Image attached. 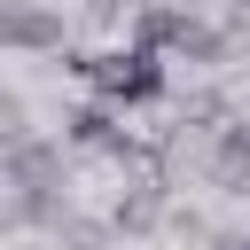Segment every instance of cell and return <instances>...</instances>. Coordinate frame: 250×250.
I'll return each instance as SVG.
<instances>
[{"mask_svg":"<svg viewBox=\"0 0 250 250\" xmlns=\"http://www.w3.org/2000/svg\"><path fill=\"white\" fill-rule=\"evenodd\" d=\"M0 31H8V47H23V55H62V16H47L39 0H8V16H0Z\"/></svg>","mask_w":250,"mask_h":250,"instance_id":"5b68a950","label":"cell"},{"mask_svg":"<svg viewBox=\"0 0 250 250\" xmlns=\"http://www.w3.org/2000/svg\"><path fill=\"white\" fill-rule=\"evenodd\" d=\"M133 39L156 55H180V62H227V31H211L195 8H172V0H148L133 16Z\"/></svg>","mask_w":250,"mask_h":250,"instance_id":"7a4b0ae2","label":"cell"},{"mask_svg":"<svg viewBox=\"0 0 250 250\" xmlns=\"http://www.w3.org/2000/svg\"><path fill=\"white\" fill-rule=\"evenodd\" d=\"M242 8H250V0H242Z\"/></svg>","mask_w":250,"mask_h":250,"instance_id":"ba28073f","label":"cell"},{"mask_svg":"<svg viewBox=\"0 0 250 250\" xmlns=\"http://www.w3.org/2000/svg\"><path fill=\"white\" fill-rule=\"evenodd\" d=\"M219 250H250V242H219Z\"/></svg>","mask_w":250,"mask_h":250,"instance_id":"8992f818","label":"cell"},{"mask_svg":"<svg viewBox=\"0 0 250 250\" xmlns=\"http://www.w3.org/2000/svg\"><path fill=\"white\" fill-rule=\"evenodd\" d=\"M164 62H172V55H156V47H141V39L102 47V55H70V70L86 78V94L109 102V109H148V102H164V94H172V70H164Z\"/></svg>","mask_w":250,"mask_h":250,"instance_id":"6da1fadb","label":"cell"},{"mask_svg":"<svg viewBox=\"0 0 250 250\" xmlns=\"http://www.w3.org/2000/svg\"><path fill=\"white\" fill-rule=\"evenodd\" d=\"M211 180L234 188V195H250V117L211 125Z\"/></svg>","mask_w":250,"mask_h":250,"instance_id":"277c9868","label":"cell"},{"mask_svg":"<svg viewBox=\"0 0 250 250\" xmlns=\"http://www.w3.org/2000/svg\"><path fill=\"white\" fill-rule=\"evenodd\" d=\"M125 109H109V102H78L70 117H62V141L70 148H94V156H117V164H133L141 148H133V133L117 125Z\"/></svg>","mask_w":250,"mask_h":250,"instance_id":"3957f363","label":"cell"},{"mask_svg":"<svg viewBox=\"0 0 250 250\" xmlns=\"http://www.w3.org/2000/svg\"><path fill=\"white\" fill-rule=\"evenodd\" d=\"M242 242H250V234H242Z\"/></svg>","mask_w":250,"mask_h":250,"instance_id":"52a82bcc","label":"cell"}]
</instances>
